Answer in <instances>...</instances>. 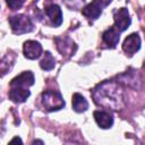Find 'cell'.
<instances>
[{
  "label": "cell",
  "instance_id": "9",
  "mask_svg": "<svg viewBox=\"0 0 145 145\" xmlns=\"http://www.w3.org/2000/svg\"><path fill=\"white\" fill-rule=\"evenodd\" d=\"M102 8L103 6L100 3L99 0H93L91 3H88L87 6H85L82 10V14L87 17L88 19H92V20H95L97 19L101 14H102Z\"/></svg>",
  "mask_w": 145,
  "mask_h": 145
},
{
  "label": "cell",
  "instance_id": "17",
  "mask_svg": "<svg viewBox=\"0 0 145 145\" xmlns=\"http://www.w3.org/2000/svg\"><path fill=\"white\" fill-rule=\"evenodd\" d=\"M26 0H6L7 6L11 9V10H17L19 8H22V6L24 5Z\"/></svg>",
  "mask_w": 145,
  "mask_h": 145
},
{
  "label": "cell",
  "instance_id": "3",
  "mask_svg": "<svg viewBox=\"0 0 145 145\" xmlns=\"http://www.w3.org/2000/svg\"><path fill=\"white\" fill-rule=\"evenodd\" d=\"M42 103L48 111H57L65 106V101L58 91H45L42 93Z\"/></svg>",
  "mask_w": 145,
  "mask_h": 145
},
{
  "label": "cell",
  "instance_id": "18",
  "mask_svg": "<svg viewBox=\"0 0 145 145\" xmlns=\"http://www.w3.org/2000/svg\"><path fill=\"white\" fill-rule=\"evenodd\" d=\"M99 1H100V3H101L103 7H106L109 3H111L112 0H99Z\"/></svg>",
  "mask_w": 145,
  "mask_h": 145
},
{
  "label": "cell",
  "instance_id": "14",
  "mask_svg": "<svg viewBox=\"0 0 145 145\" xmlns=\"http://www.w3.org/2000/svg\"><path fill=\"white\" fill-rule=\"evenodd\" d=\"M71 103H72V109L76 111V112H84L88 109V103L87 101L85 100V97L83 95H80L79 93H75L72 95V100H71Z\"/></svg>",
  "mask_w": 145,
  "mask_h": 145
},
{
  "label": "cell",
  "instance_id": "4",
  "mask_svg": "<svg viewBox=\"0 0 145 145\" xmlns=\"http://www.w3.org/2000/svg\"><path fill=\"white\" fill-rule=\"evenodd\" d=\"M113 19H114V27L121 33L126 31L130 26V16L127 10V8H120L113 12Z\"/></svg>",
  "mask_w": 145,
  "mask_h": 145
},
{
  "label": "cell",
  "instance_id": "10",
  "mask_svg": "<svg viewBox=\"0 0 145 145\" xmlns=\"http://www.w3.org/2000/svg\"><path fill=\"white\" fill-rule=\"evenodd\" d=\"M45 14L50 18L53 26H60L62 23V12L58 5L51 3L45 7Z\"/></svg>",
  "mask_w": 145,
  "mask_h": 145
},
{
  "label": "cell",
  "instance_id": "5",
  "mask_svg": "<svg viewBox=\"0 0 145 145\" xmlns=\"http://www.w3.org/2000/svg\"><path fill=\"white\" fill-rule=\"evenodd\" d=\"M139 48H140V37L137 33H133L129 36H127L122 43V50L129 56L137 52Z\"/></svg>",
  "mask_w": 145,
  "mask_h": 145
},
{
  "label": "cell",
  "instance_id": "6",
  "mask_svg": "<svg viewBox=\"0 0 145 145\" xmlns=\"http://www.w3.org/2000/svg\"><path fill=\"white\" fill-rule=\"evenodd\" d=\"M23 52H24V56L27 59L34 60V59H36V58H39L41 56V53H42V46H41V44L39 42L33 41V40H29V41H26L24 43Z\"/></svg>",
  "mask_w": 145,
  "mask_h": 145
},
{
  "label": "cell",
  "instance_id": "7",
  "mask_svg": "<svg viewBox=\"0 0 145 145\" xmlns=\"http://www.w3.org/2000/svg\"><path fill=\"white\" fill-rule=\"evenodd\" d=\"M57 49L62 56H72L76 51V44L69 37H58L56 39Z\"/></svg>",
  "mask_w": 145,
  "mask_h": 145
},
{
  "label": "cell",
  "instance_id": "11",
  "mask_svg": "<svg viewBox=\"0 0 145 145\" xmlns=\"http://www.w3.org/2000/svg\"><path fill=\"white\" fill-rule=\"evenodd\" d=\"M93 116H94V119H95L96 123L103 129L110 128L113 125V118H112L111 113H109L108 111L96 110V111H94Z\"/></svg>",
  "mask_w": 145,
  "mask_h": 145
},
{
  "label": "cell",
  "instance_id": "8",
  "mask_svg": "<svg viewBox=\"0 0 145 145\" xmlns=\"http://www.w3.org/2000/svg\"><path fill=\"white\" fill-rule=\"evenodd\" d=\"M34 84V75L32 71H23L10 82V87H29Z\"/></svg>",
  "mask_w": 145,
  "mask_h": 145
},
{
  "label": "cell",
  "instance_id": "19",
  "mask_svg": "<svg viewBox=\"0 0 145 145\" xmlns=\"http://www.w3.org/2000/svg\"><path fill=\"white\" fill-rule=\"evenodd\" d=\"M14 142H20V143H22V139H20L19 137H16V138H14V139L11 140V143H14Z\"/></svg>",
  "mask_w": 145,
  "mask_h": 145
},
{
  "label": "cell",
  "instance_id": "2",
  "mask_svg": "<svg viewBox=\"0 0 145 145\" xmlns=\"http://www.w3.org/2000/svg\"><path fill=\"white\" fill-rule=\"evenodd\" d=\"M9 24L15 34H25L33 29V23L31 18L23 14L9 17Z\"/></svg>",
  "mask_w": 145,
  "mask_h": 145
},
{
  "label": "cell",
  "instance_id": "1",
  "mask_svg": "<svg viewBox=\"0 0 145 145\" xmlns=\"http://www.w3.org/2000/svg\"><path fill=\"white\" fill-rule=\"evenodd\" d=\"M94 102L104 109L120 110L123 105V95L122 89L118 83L114 82H104L97 85L93 93Z\"/></svg>",
  "mask_w": 145,
  "mask_h": 145
},
{
  "label": "cell",
  "instance_id": "12",
  "mask_svg": "<svg viewBox=\"0 0 145 145\" xmlns=\"http://www.w3.org/2000/svg\"><path fill=\"white\" fill-rule=\"evenodd\" d=\"M31 95V92L27 89V87H11L9 91V99L15 103H22L25 102L28 96Z\"/></svg>",
  "mask_w": 145,
  "mask_h": 145
},
{
  "label": "cell",
  "instance_id": "16",
  "mask_svg": "<svg viewBox=\"0 0 145 145\" xmlns=\"http://www.w3.org/2000/svg\"><path fill=\"white\" fill-rule=\"evenodd\" d=\"M11 62H12V60L8 56H6L5 58H1L0 59V75L1 76L5 75V74H7V71L10 69V67L12 65Z\"/></svg>",
  "mask_w": 145,
  "mask_h": 145
},
{
  "label": "cell",
  "instance_id": "13",
  "mask_svg": "<svg viewBox=\"0 0 145 145\" xmlns=\"http://www.w3.org/2000/svg\"><path fill=\"white\" fill-rule=\"evenodd\" d=\"M119 34H120V32L114 26H112L103 32V34H102L103 42L109 48H116V45L119 42Z\"/></svg>",
  "mask_w": 145,
  "mask_h": 145
},
{
  "label": "cell",
  "instance_id": "15",
  "mask_svg": "<svg viewBox=\"0 0 145 145\" xmlns=\"http://www.w3.org/2000/svg\"><path fill=\"white\" fill-rule=\"evenodd\" d=\"M54 66H56V60H54L53 56L49 51H46L44 54V58L40 62V67L43 70H52L54 68Z\"/></svg>",
  "mask_w": 145,
  "mask_h": 145
}]
</instances>
